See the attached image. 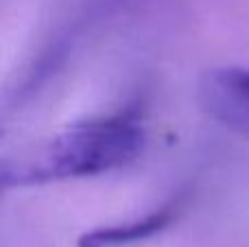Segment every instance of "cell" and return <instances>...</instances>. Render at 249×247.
Instances as JSON below:
<instances>
[{
  "label": "cell",
  "mask_w": 249,
  "mask_h": 247,
  "mask_svg": "<svg viewBox=\"0 0 249 247\" xmlns=\"http://www.w3.org/2000/svg\"><path fill=\"white\" fill-rule=\"evenodd\" d=\"M199 105L210 121L249 140V66L208 70L199 81Z\"/></svg>",
  "instance_id": "obj_2"
},
{
  "label": "cell",
  "mask_w": 249,
  "mask_h": 247,
  "mask_svg": "<svg viewBox=\"0 0 249 247\" xmlns=\"http://www.w3.org/2000/svg\"><path fill=\"white\" fill-rule=\"evenodd\" d=\"M184 206H186V197L181 193H177L175 197L166 199L158 208L144 212L142 217L83 232L77 241V247H127L133 243H140V241L153 239V236L162 234L166 228L173 226V221L184 212Z\"/></svg>",
  "instance_id": "obj_3"
},
{
  "label": "cell",
  "mask_w": 249,
  "mask_h": 247,
  "mask_svg": "<svg viewBox=\"0 0 249 247\" xmlns=\"http://www.w3.org/2000/svg\"><path fill=\"white\" fill-rule=\"evenodd\" d=\"M146 144L144 114L138 105L77 121L0 162V184L37 188L109 175L133 164Z\"/></svg>",
  "instance_id": "obj_1"
}]
</instances>
